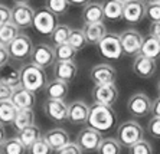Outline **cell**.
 Listing matches in <instances>:
<instances>
[{
	"label": "cell",
	"mask_w": 160,
	"mask_h": 154,
	"mask_svg": "<svg viewBox=\"0 0 160 154\" xmlns=\"http://www.w3.org/2000/svg\"><path fill=\"white\" fill-rule=\"evenodd\" d=\"M117 121V114L112 107L102 105V104H97L94 102L92 105L89 107V115H88V127L94 128L102 132L111 131L112 127L116 125Z\"/></svg>",
	"instance_id": "obj_1"
},
{
	"label": "cell",
	"mask_w": 160,
	"mask_h": 154,
	"mask_svg": "<svg viewBox=\"0 0 160 154\" xmlns=\"http://www.w3.org/2000/svg\"><path fill=\"white\" fill-rule=\"evenodd\" d=\"M20 75H22V87L32 91L36 94L38 91L45 89L46 85V75L42 68L35 64H25L20 68Z\"/></svg>",
	"instance_id": "obj_2"
},
{
	"label": "cell",
	"mask_w": 160,
	"mask_h": 154,
	"mask_svg": "<svg viewBox=\"0 0 160 154\" xmlns=\"http://www.w3.org/2000/svg\"><path fill=\"white\" fill-rule=\"evenodd\" d=\"M116 134V138L118 140V143L124 147H128V148L138 141L144 140V130L136 120H127L121 123L117 128Z\"/></svg>",
	"instance_id": "obj_3"
},
{
	"label": "cell",
	"mask_w": 160,
	"mask_h": 154,
	"mask_svg": "<svg viewBox=\"0 0 160 154\" xmlns=\"http://www.w3.org/2000/svg\"><path fill=\"white\" fill-rule=\"evenodd\" d=\"M98 52L105 60H117L123 56V46L120 41V35L107 33L105 38L98 43Z\"/></svg>",
	"instance_id": "obj_4"
},
{
	"label": "cell",
	"mask_w": 160,
	"mask_h": 154,
	"mask_svg": "<svg viewBox=\"0 0 160 154\" xmlns=\"http://www.w3.org/2000/svg\"><path fill=\"white\" fill-rule=\"evenodd\" d=\"M58 26L56 23V16L48 10V9H39L35 13L32 27L42 36H51L53 33L55 27Z\"/></svg>",
	"instance_id": "obj_5"
},
{
	"label": "cell",
	"mask_w": 160,
	"mask_h": 154,
	"mask_svg": "<svg viewBox=\"0 0 160 154\" xmlns=\"http://www.w3.org/2000/svg\"><path fill=\"white\" fill-rule=\"evenodd\" d=\"M8 49H9V55H10L12 59L18 60V62H23V60H26L32 55L33 43H32V39L28 35L20 33L8 46Z\"/></svg>",
	"instance_id": "obj_6"
},
{
	"label": "cell",
	"mask_w": 160,
	"mask_h": 154,
	"mask_svg": "<svg viewBox=\"0 0 160 154\" xmlns=\"http://www.w3.org/2000/svg\"><path fill=\"white\" fill-rule=\"evenodd\" d=\"M120 41H121L124 55L134 58L140 55L143 41H144L140 32H137L136 29H126L124 32L120 33Z\"/></svg>",
	"instance_id": "obj_7"
},
{
	"label": "cell",
	"mask_w": 160,
	"mask_h": 154,
	"mask_svg": "<svg viewBox=\"0 0 160 154\" xmlns=\"http://www.w3.org/2000/svg\"><path fill=\"white\" fill-rule=\"evenodd\" d=\"M101 141H102L101 132L91 127L82 128L81 131L78 132V135H77V144L81 147L82 151H87V153L97 151Z\"/></svg>",
	"instance_id": "obj_8"
},
{
	"label": "cell",
	"mask_w": 160,
	"mask_h": 154,
	"mask_svg": "<svg viewBox=\"0 0 160 154\" xmlns=\"http://www.w3.org/2000/svg\"><path fill=\"white\" fill-rule=\"evenodd\" d=\"M127 109L136 118H143L147 114H152V101L144 92H137L128 98Z\"/></svg>",
	"instance_id": "obj_9"
},
{
	"label": "cell",
	"mask_w": 160,
	"mask_h": 154,
	"mask_svg": "<svg viewBox=\"0 0 160 154\" xmlns=\"http://www.w3.org/2000/svg\"><path fill=\"white\" fill-rule=\"evenodd\" d=\"M30 60L32 64L38 65L39 68L45 69L55 65V51L52 46L46 45V43H39V45L33 46L32 55H30Z\"/></svg>",
	"instance_id": "obj_10"
},
{
	"label": "cell",
	"mask_w": 160,
	"mask_h": 154,
	"mask_svg": "<svg viewBox=\"0 0 160 154\" xmlns=\"http://www.w3.org/2000/svg\"><path fill=\"white\" fill-rule=\"evenodd\" d=\"M68 105L63 99H49L46 98V101L43 102V113L51 121H56V123H62V121L68 120Z\"/></svg>",
	"instance_id": "obj_11"
},
{
	"label": "cell",
	"mask_w": 160,
	"mask_h": 154,
	"mask_svg": "<svg viewBox=\"0 0 160 154\" xmlns=\"http://www.w3.org/2000/svg\"><path fill=\"white\" fill-rule=\"evenodd\" d=\"M94 102L102 104V105L112 107L118 99V89L114 84H108V85H95L91 91Z\"/></svg>",
	"instance_id": "obj_12"
},
{
	"label": "cell",
	"mask_w": 160,
	"mask_h": 154,
	"mask_svg": "<svg viewBox=\"0 0 160 154\" xmlns=\"http://www.w3.org/2000/svg\"><path fill=\"white\" fill-rule=\"evenodd\" d=\"M146 3L144 0H128L124 3L123 19L128 25H137L146 17Z\"/></svg>",
	"instance_id": "obj_13"
},
{
	"label": "cell",
	"mask_w": 160,
	"mask_h": 154,
	"mask_svg": "<svg viewBox=\"0 0 160 154\" xmlns=\"http://www.w3.org/2000/svg\"><path fill=\"white\" fill-rule=\"evenodd\" d=\"M89 78L94 82V85H108L114 84L117 78L116 68L108 64H98L92 66L89 72Z\"/></svg>",
	"instance_id": "obj_14"
},
{
	"label": "cell",
	"mask_w": 160,
	"mask_h": 154,
	"mask_svg": "<svg viewBox=\"0 0 160 154\" xmlns=\"http://www.w3.org/2000/svg\"><path fill=\"white\" fill-rule=\"evenodd\" d=\"M36 12L29 4H15L12 7V20L19 29L30 27L33 23V17Z\"/></svg>",
	"instance_id": "obj_15"
},
{
	"label": "cell",
	"mask_w": 160,
	"mask_h": 154,
	"mask_svg": "<svg viewBox=\"0 0 160 154\" xmlns=\"http://www.w3.org/2000/svg\"><path fill=\"white\" fill-rule=\"evenodd\" d=\"M88 115H89V107L87 105V102L81 101H74L69 104L68 108V121L74 125H82L88 123Z\"/></svg>",
	"instance_id": "obj_16"
},
{
	"label": "cell",
	"mask_w": 160,
	"mask_h": 154,
	"mask_svg": "<svg viewBox=\"0 0 160 154\" xmlns=\"http://www.w3.org/2000/svg\"><path fill=\"white\" fill-rule=\"evenodd\" d=\"M43 138L55 153L59 151L61 148H63L67 144L71 143L69 134L63 128H51L46 132H43Z\"/></svg>",
	"instance_id": "obj_17"
},
{
	"label": "cell",
	"mask_w": 160,
	"mask_h": 154,
	"mask_svg": "<svg viewBox=\"0 0 160 154\" xmlns=\"http://www.w3.org/2000/svg\"><path fill=\"white\" fill-rule=\"evenodd\" d=\"M156 69H157V64L154 59H150V58L143 56V55H137L134 58L133 71L140 78H144V79L152 78L156 74Z\"/></svg>",
	"instance_id": "obj_18"
},
{
	"label": "cell",
	"mask_w": 160,
	"mask_h": 154,
	"mask_svg": "<svg viewBox=\"0 0 160 154\" xmlns=\"http://www.w3.org/2000/svg\"><path fill=\"white\" fill-rule=\"evenodd\" d=\"M78 75V66L75 62H55L53 65V76L59 81L71 84Z\"/></svg>",
	"instance_id": "obj_19"
},
{
	"label": "cell",
	"mask_w": 160,
	"mask_h": 154,
	"mask_svg": "<svg viewBox=\"0 0 160 154\" xmlns=\"http://www.w3.org/2000/svg\"><path fill=\"white\" fill-rule=\"evenodd\" d=\"M10 101L18 107L19 109L22 108H33L35 102H36V95L35 92L26 89L25 87H18L13 89V94H12Z\"/></svg>",
	"instance_id": "obj_20"
},
{
	"label": "cell",
	"mask_w": 160,
	"mask_h": 154,
	"mask_svg": "<svg viewBox=\"0 0 160 154\" xmlns=\"http://www.w3.org/2000/svg\"><path fill=\"white\" fill-rule=\"evenodd\" d=\"M104 12H102V4L98 2H89L88 4L82 9V20L84 25H91V23H101L104 20Z\"/></svg>",
	"instance_id": "obj_21"
},
{
	"label": "cell",
	"mask_w": 160,
	"mask_h": 154,
	"mask_svg": "<svg viewBox=\"0 0 160 154\" xmlns=\"http://www.w3.org/2000/svg\"><path fill=\"white\" fill-rule=\"evenodd\" d=\"M82 32L85 35V39L89 45H98L102 39L105 38L107 32V26L104 23H91V25H84Z\"/></svg>",
	"instance_id": "obj_22"
},
{
	"label": "cell",
	"mask_w": 160,
	"mask_h": 154,
	"mask_svg": "<svg viewBox=\"0 0 160 154\" xmlns=\"http://www.w3.org/2000/svg\"><path fill=\"white\" fill-rule=\"evenodd\" d=\"M68 85L69 84L53 78L52 81L46 82V85H45V95L49 99H63L68 95V91H69Z\"/></svg>",
	"instance_id": "obj_23"
},
{
	"label": "cell",
	"mask_w": 160,
	"mask_h": 154,
	"mask_svg": "<svg viewBox=\"0 0 160 154\" xmlns=\"http://www.w3.org/2000/svg\"><path fill=\"white\" fill-rule=\"evenodd\" d=\"M102 12H104V17L110 22H117V20L123 19V10L124 3L118 0H102Z\"/></svg>",
	"instance_id": "obj_24"
},
{
	"label": "cell",
	"mask_w": 160,
	"mask_h": 154,
	"mask_svg": "<svg viewBox=\"0 0 160 154\" xmlns=\"http://www.w3.org/2000/svg\"><path fill=\"white\" fill-rule=\"evenodd\" d=\"M0 81L10 85L13 89L22 85V75H20V68L15 65L8 64L0 69Z\"/></svg>",
	"instance_id": "obj_25"
},
{
	"label": "cell",
	"mask_w": 160,
	"mask_h": 154,
	"mask_svg": "<svg viewBox=\"0 0 160 154\" xmlns=\"http://www.w3.org/2000/svg\"><path fill=\"white\" fill-rule=\"evenodd\" d=\"M42 137H43V134H42L41 128L38 127L36 124H32V125H29V127L18 131V138L28 148H29L32 144L36 143L38 140H41Z\"/></svg>",
	"instance_id": "obj_26"
},
{
	"label": "cell",
	"mask_w": 160,
	"mask_h": 154,
	"mask_svg": "<svg viewBox=\"0 0 160 154\" xmlns=\"http://www.w3.org/2000/svg\"><path fill=\"white\" fill-rule=\"evenodd\" d=\"M35 124V111L33 108H22L19 109L16 114V118L13 121V128L16 131H20L23 128L29 127V125Z\"/></svg>",
	"instance_id": "obj_27"
},
{
	"label": "cell",
	"mask_w": 160,
	"mask_h": 154,
	"mask_svg": "<svg viewBox=\"0 0 160 154\" xmlns=\"http://www.w3.org/2000/svg\"><path fill=\"white\" fill-rule=\"evenodd\" d=\"M19 108L9 99V101H0V124L12 125L16 118Z\"/></svg>",
	"instance_id": "obj_28"
},
{
	"label": "cell",
	"mask_w": 160,
	"mask_h": 154,
	"mask_svg": "<svg viewBox=\"0 0 160 154\" xmlns=\"http://www.w3.org/2000/svg\"><path fill=\"white\" fill-rule=\"evenodd\" d=\"M140 55L143 56H147L150 59H159L160 58V42L157 39L152 38V36H147L143 41L142 45V51H140Z\"/></svg>",
	"instance_id": "obj_29"
},
{
	"label": "cell",
	"mask_w": 160,
	"mask_h": 154,
	"mask_svg": "<svg viewBox=\"0 0 160 154\" xmlns=\"http://www.w3.org/2000/svg\"><path fill=\"white\" fill-rule=\"evenodd\" d=\"M20 35V29L13 22H9L0 27V43L9 46Z\"/></svg>",
	"instance_id": "obj_30"
},
{
	"label": "cell",
	"mask_w": 160,
	"mask_h": 154,
	"mask_svg": "<svg viewBox=\"0 0 160 154\" xmlns=\"http://www.w3.org/2000/svg\"><path fill=\"white\" fill-rule=\"evenodd\" d=\"M53 51H55L56 62H75V58H77V53H78L69 43L55 46Z\"/></svg>",
	"instance_id": "obj_31"
},
{
	"label": "cell",
	"mask_w": 160,
	"mask_h": 154,
	"mask_svg": "<svg viewBox=\"0 0 160 154\" xmlns=\"http://www.w3.org/2000/svg\"><path fill=\"white\" fill-rule=\"evenodd\" d=\"M28 147L18 138V137H13V138H8L3 143V146L0 147V150L3 154H25L26 153Z\"/></svg>",
	"instance_id": "obj_32"
},
{
	"label": "cell",
	"mask_w": 160,
	"mask_h": 154,
	"mask_svg": "<svg viewBox=\"0 0 160 154\" xmlns=\"http://www.w3.org/2000/svg\"><path fill=\"white\" fill-rule=\"evenodd\" d=\"M121 147L123 146L118 143L117 138L107 137V138H102L97 153L98 154H121Z\"/></svg>",
	"instance_id": "obj_33"
},
{
	"label": "cell",
	"mask_w": 160,
	"mask_h": 154,
	"mask_svg": "<svg viewBox=\"0 0 160 154\" xmlns=\"http://www.w3.org/2000/svg\"><path fill=\"white\" fill-rule=\"evenodd\" d=\"M72 27L68 26V25H58L53 30V33L51 35L52 38L53 45H63V43H68V39H69V35H71Z\"/></svg>",
	"instance_id": "obj_34"
},
{
	"label": "cell",
	"mask_w": 160,
	"mask_h": 154,
	"mask_svg": "<svg viewBox=\"0 0 160 154\" xmlns=\"http://www.w3.org/2000/svg\"><path fill=\"white\" fill-rule=\"evenodd\" d=\"M69 4L71 3L68 0H45V9H48L55 16L65 15L69 9Z\"/></svg>",
	"instance_id": "obj_35"
},
{
	"label": "cell",
	"mask_w": 160,
	"mask_h": 154,
	"mask_svg": "<svg viewBox=\"0 0 160 154\" xmlns=\"http://www.w3.org/2000/svg\"><path fill=\"white\" fill-rule=\"evenodd\" d=\"M68 43H69L77 52L82 51V49L88 45V42H87L85 35H84L82 29H72L71 35H69V39H68Z\"/></svg>",
	"instance_id": "obj_36"
},
{
	"label": "cell",
	"mask_w": 160,
	"mask_h": 154,
	"mask_svg": "<svg viewBox=\"0 0 160 154\" xmlns=\"http://www.w3.org/2000/svg\"><path fill=\"white\" fill-rule=\"evenodd\" d=\"M128 154H153V147L149 141L142 140L128 148Z\"/></svg>",
	"instance_id": "obj_37"
},
{
	"label": "cell",
	"mask_w": 160,
	"mask_h": 154,
	"mask_svg": "<svg viewBox=\"0 0 160 154\" xmlns=\"http://www.w3.org/2000/svg\"><path fill=\"white\" fill-rule=\"evenodd\" d=\"M30 154H52L53 150L49 147V144L45 141V138L42 137L41 140H38L35 144L29 147Z\"/></svg>",
	"instance_id": "obj_38"
},
{
	"label": "cell",
	"mask_w": 160,
	"mask_h": 154,
	"mask_svg": "<svg viewBox=\"0 0 160 154\" xmlns=\"http://www.w3.org/2000/svg\"><path fill=\"white\" fill-rule=\"evenodd\" d=\"M146 17L152 23L160 22V3H149L146 6Z\"/></svg>",
	"instance_id": "obj_39"
},
{
	"label": "cell",
	"mask_w": 160,
	"mask_h": 154,
	"mask_svg": "<svg viewBox=\"0 0 160 154\" xmlns=\"http://www.w3.org/2000/svg\"><path fill=\"white\" fill-rule=\"evenodd\" d=\"M147 132L153 138L160 140V118L159 117H152L147 123Z\"/></svg>",
	"instance_id": "obj_40"
},
{
	"label": "cell",
	"mask_w": 160,
	"mask_h": 154,
	"mask_svg": "<svg viewBox=\"0 0 160 154\" xmlns=\"http://www.w3.org/2000/svg\"><path fill=\"white\" fill-rule=\"evenodd\" d=\"M12 94H13V88L3 81H0V101H9Z\"/></svg>",
	"instance_id": "obj_41"
},
{
	"label": "cell",
	"mask_w": 160,
	"mask_h": 154,
	"mask_svg": "<svg viewBox=\"0 0 160 154\" xmlns=\"http://www.w3.org/2000/svg\"><path fill=\"white\" fill-rule=\"evenodd\" d=\"M12 20V9L0 3V27Z\"/></svg>",
	"instance_id": "obj_42"
},
{
	"label": "cell",
	"mask_w": 160,
	"mask_h": 154,
	"mask_svg": "<svg viewBox=\"0 0 160 154\" xmlns=\"http://www.w3.org/2000/svg\"><path fill=\"white\" fill-rule=\"evenodd\" d=\"M56 154H82V150L77 143H69L59 151H56Z\"/></svg>",
	"instance_id": "obj_43"
},
{
	"label": "cell",
	"mask_w": 160,
	"mask_h": 154,
	"mask_svg": "<svg viewBox=\"0 0 160 154\" xmlns=\"http://www.w3.org/2000/svg\"><path fill=\"white\" fill-rule=\"evenodd\" d=\"M9 59H10V55H9L8 46H4L0 43V69L9 64Z\"/></svg>",
	"instance_id": "obj_44"
},
{
	"label": "cell",
	"mask_w": 160,
	"mask_h": 154,
	"mask_svg": "<svg viewBox=\"0 0 160 154\" xmlns=\"http://www.w3.org/2000/svg\"><path fill=\"white\" fill-rule=\"evenodd\" d=\"M149 36H152V38L157 39V41L160 42V22L150 23V27H149Z\"/></svg>",
	"instance_id": "obj_45"
},
{
	"label": "cell",
	"mask_w": 160,
	"mask_h": 154,
	"mask_svg": "<svg viewBox=\"0 0 160 154\" xmlns=\"http://www.w3.org/2000/svg\"><path fill=\"white\" fill-rule=\"evenodd\" d=\"M152 115L160 118V97H157L156 99L152 102Z\"/></svg>",
	"instance_id": "obj_46"
},
{
	"label": "cell",
	"mask_w": 160,
	"mask_h": 154,
	"mask_svg": "<svg viewBox=\"0 0 160 154\" xmlns=\"http://www.w3.org/2000/svg\"><path fill=\"white\" fill-rule=\"evenodd\" d=\"M6 130H4V125L0 124V147L3 146V143L6 141Z\"/></svg>",
	"instance_id": "obj_47"
},
{
	"label": "cell",
	"mask_w": 160,
	"mask_h": 154,
	"mask_svg": "<svg viewBox=\"0 0 160 154\" xmlns=\"http://www.w3.org/2000/svg\"><path fill=\"white\" fill-rule=\"evenodd\" d=\"M71 4H77V6H85L89 3V0H68Z\"/></svg>",
	"instance_id": "obj_48"
},
{
	"label": "cell",
	"mask_w": 160,
	"mask_h": 154,
	"mask_svg": "<svg viewBox=\"0 0 160 154\" xmlns=\"http://www.w3.org/2000/svg\"><path fill=\"white\" fill-rule=\"evenodd\" d=\"M15 4H28L30 0H12Z\"/></svg>",
	"instance_id": "obj_49"
},
{
	"label": "cell",
	"mask_w": 160,
	"mask_h": 154,
	"mask_svg": "<svg viewBox=\"0 0 160 154\" xmlns=\"http://www.w3.org/2000/svg\"><path fill=\"white\" fill-rule=\"evenodd\" d=\"M146 3L149 4V3H160V0H144Z\"/></svg>",
	"instance_id": "obj_50"
},
{
	"label": "cell",
	"mask_w": 160,
	"mask_h": 154,
	"mask_svg": "<svg viewBox=\"0 0 160 154\" xmlns=\"http://www.w3.org/2000/svg\"><path fill=\"white\" fill-rule=\"evenodd\" d=\"M157 92H159V97H160V81L157 82Z\"/></svg>",
	"instance_id": "obj_51"
},
{
	"label": "cell",
	"mask_w": 160,
	"mask_h": 154,
	"mask_svg": "<svg viewBox=\"0 0 160 154\" xmlns=\"http://www.w3.org/2000/svg\"><path fill=\"white\" fill-rule=\"evenodd\" d=\"M118 2H121V3H126V2H128V0H118Z\"/></svg>",
	"instance_id": "obj_52"
},
{
	"label": "cell",
	"mask_w": 160,
	"mask_h": 154,
	"mask_svg": "<svg viewBox=\"0 0 160 154\" xmlns=\"http://www.w3.org/2000/svg\"><path fill=\"white\" fill-rule=\"evenodd\" d=\"M0 154H3V153H2V151H0Z\"/></svg>",
	"instance_id": "obj_53"
}]
</instances>
